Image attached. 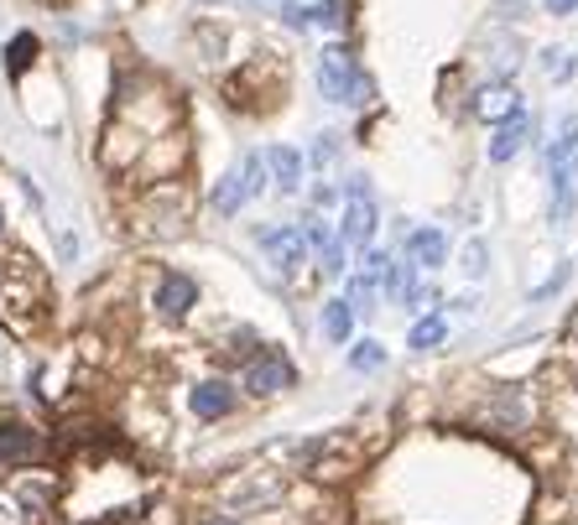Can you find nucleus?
I'll use <instances>...</instances> for the list:
<instances>
[{"instance_id": "obj_13", "label": "nucleus", "mask_w": 578, "mask_h": 525, "mask_svg": "<svg viewBox=\"0 0 578 525\" xmlns=\"http://www.w3.org/2000/svg\"><path fill=\"white\" fill-rule=\"evenodd\" d=\"M266 177L276 183V192H297L303 188V157L292 146H266Z\"/></svg>"}, {"instance_id": "obj_26", "label": "nucleus", "mask_w": 578, "mask_h": 525, "mask_svg": "<svg viewBox=\"0 0 578 525\" xmlns=\"http://www.w3.org/2000/svg\"><path fill=\"white\" fill-rule=\"evenodd\" d=\"M308 16H313V26H329V32H344V22H349V16H344V0H323Z\"/></svg>"}, {"instance_id": "obj_10", "label": "nucleus", "mask_w": 578, "mask_h": 525, "mask_svg": "<svg viewBox=\"0 0 578 525\" xmlns=\"http://www.w3.org/2000/svg\"><path fill=\"white\" fill-rule=\"evenodd\" d=\"M235 407H241V390L224 375H204L188 385V411L198 422H224V416H235Z\"/></svg>"}, {"instance_id": "obj_9", "label": "nucleus", "mask_w": 578, "mask_h": 525, "mask_svg": "<svg viewBox=\"0 0 578 525\" xmlns=\"http://www.w3.org/2000/svg\"><path fill=\"white\" fill-rule=\"evenodd\" d=\"M256 245H261L271 265L282 271V276H297L303 265H308V239L297 224H271V229H256Z\"/></svg>"}, {"instance_id": "obj_30", "label": "nucleus", "mask_w": 578, "mask_h": 525, "mask_svg": "<svg viewBox=\"0 0 578 525\" xmlns=\"http://www.w3.org/2000/svg\"><path fill=\"white\" fill-rule=\"evenodd\" d=\"M484 271H490V265H484V245H480V239H469V245H464V276H469V282H480Z\"/></svg>"}, {"instance_id": "obj_33", "label": "nucleus", "mask_w": 578, "mask_h": 525, "mask_svg": "<svg viewBox=\"0 0 578 525\" xmlns=\"http://www.w3.org/2000/svg\"><path fill=\"white\" fill-rule=\"evenodd\" d=\"M563 282H568V265H557V271H553V282H548V287H537V291H531V302H548V297H553V291L563 287Z\"/></svg>"}, {"instance_id": "obj_7", "label": "nucleus", "mask_w": 578, "mask_h": 525, "mask_svg": "<svg viewBox=\"0 0 578 525\" xmlns=\"http://www.w3.org/2000/svg\"><path fill=\"white\" fill-rule=\"evenodd\" d=\"M146 308L157 312L162 323H188L193 308H198V282H193L188 271L168 265V271H157V276H151V297H146Z\"/></svg>"}, {"instance_id": "obj_34", "label": "nucleus", "mask_w": 578, "mask_h": 525, "mask_svg": "<svg viewBox=\"0 0 578 525\" xmlns=\"http://www.w3.org/2000/svg\"><path fill=\"white\" fill-rule=\"evenodd\" d=\"M193 525H241V521H235V515H198Z\"/></svg>"}, {"instance_id": "obj_3", "label": "nucleus", "mask_w": 578, "mask_h": 525, "mask_svg": "<svg viewBox=\"0 0 578 525\" xmlns=\"http://www.w3.org/2000/svg\"><path fill=\"white\" fill-rule=\"evenodd\" d=\"M548 177H553V224L574 214V177H578V115L557 125V141L548 146Z\"/></svg>"}, {"instance_id": "obj_37", "label": "nucleus", "mask_w": 578, "mask_h": 525, "mask_svg": "<svg viewBox=\"0 0 578 525\" xmlns=\"http://www.w3.org/2000/svg\"><path fill=\"white\" fill-rule=\"evenodd\" d=\"M0 245H5V209H0Z\"/></svg>"}, {"instance_id": "obj_25", "label": "nucleus", "mask_w": 578, "mask_h": 525, "mask_svg": "<svg viewBox=\"0 0 578 525\" xmlns=\"http://www.w3.org/2000/svg\"><path fill=\"white\" fill-rule=\"evenodd\" d=\"M542 73H548L553 84H568V78H574V52H563V48L542 52Z\"/></svg>"}, {"instance_id": "obj_11", "label": "nucleus", "mask_w": 578, "mask_h": 525, "mask_svg": "<svg viewBox=\"0 0 578 525\" xmlns=\"http://www.w3.org/2000/svg\"><path fill=\"white\" fill-rule=\"evenodd\" d=\"M276 500H282V478L276 474H241L224 484V504H235V510H271Z\"/></svg>"}, {"instance_id": "obj_36", "label": "nucleus", "mask_w": 578, "mask_h": 525, "mask_svg": "<svg viewBox=\"0 0 578 525\" xmlns=\"http://www.w3.org/2000/svg\"><path fill=\"white\" fill-rule=\"evenodd\" d=\"M37 5H48V11H69L73 0H37Z\"/></svg>"}, {"instance_id": "obj_32", "label": "nucleus", "mask_w": 578, "mask_h": 525, "mask_svg": "<svg viewBox=\"0 0 578 525\" xmlns=\"http://www.w3.org/2000/svg\"><path fill=\"white\" fill-rule=\"evenodd\" d=\"M334 157H339V136H329V130H323V136H318V146H313V162H318V167H329Z\"/></svg>"}, {"instance_id": "obj_12", "label": "nucleus", "mask_w": 578, "mask_h": 525, "mask_svg": "<svg viewBox=\"0 0 578 525\" xmlns=\"http://www.w3.org/2000/svg\"><path fill=\"white\" fill-rule=\"evenodd\" d=\"M480 422H484L490 432H527V427H531L527 396H521V390H495V396L484 401Z\"/></svg>"}, {"instance_id": "obj_15", "label": "nucleus", "mask_w": 578, "mask_h": 525, "mask_svg": "<svg viewBox=\"0 0 578 525\" xmlns=\"http://www.w3.org/2000/svg\"><path fill=\"white\" fill-rule=\"evenodd\" d=\"M443 261H448V239L438 235V229H417V235L407 239V265L411 271H428V276H433Z\"/></svg>"}, {"instance_id": "obj_22", "label": "nucleus", "mask_w": 578, "mask_h": 525, "mask_svg": "<svg viewBox=\"0 0 578 525\" xmlns=\"http://www.w3.org/2000/svg\"><path fill=\"white\" fill-rule=\"evenodd\" d=\"M256 349H261V334H256V328H230V334H224V343H219V354L235 359V364H245Z\"/></svg>"}, {"instance_id": "obj_1", "label": "nucleus", "mask_w": 578, "mask_h": 525, "mask_svg": "<svg viewBox=\"0 0 578 525\" xmlns=\"http://www.w3.org/2000/svg\"><path fill=\"white\" fill-rule=\"evenodd\" d=\"M42 312H48L42 265L26 261V255H5L0 261V323L16 338H32L42 328Z\"/></svg>"}, {"instance_id": "obj_16", "label": "nucleus", "mask_w": 578, "mask_h": 525, "mask_svg": "<svg viewBox=\"0 0 578 525\" xmlns=\"http://www.w3.org/2000/svg\"><path fill=\"white\" fill-rule=\"evenodd\" d=\"M0 58H5V78H26V73L37 68V58H42V37L37 32H16Z\"/></svg>"}, {"instance_id": "obj_24", "label": "nucleus", "mask_w": 578, "mask_h": 525, "mask_svg": "<svg viewBox=\"0 0 578 525\" xmlns=\"http://www.w3.org/2000/svg\"><path fill=\"white\" fill-rule=\"evenodd\" d=\"M344 261H349V245H344L339 235L318 250V271H323V276H344Z\"/></svg>"}, {"instance_id": "obj_35", "label": "nucleus", "mask_w": 578, "mask_h": 525, "mask_svg": "<svg viewBox=\"0 0 578 525\" xmlns=\"http://www.w3.org/2000/svg\"><path fill=\"white\" fill-rule=\"evenodd\" d=\"M574 5H578V0H548V11H553V16H568Z\"/></svg>"}, {"instance_id": "obj_27", "label": "nucleus", "mask_w": 578, "mask_h": 525, "mask_svg": "<svg viewBox=\"0 0 578 525\" xmlns=\"http://www.w3.org/2000/svg\"><path fill=\"white\" fill-rule=\"evenodd\" d=\"M402 297H407V308H411V312L438 308V287H433V282H411V287L402 291Z\"/></svg>"}, {"instance_id": "obj_29", "label": "nucleus", "mask_w": 578, "mask_h": 525, "mask_svg": "<svg viewBox=\"0 0 578 525\" xmlns=\"http://www.w3.org/2000/svg\"><path fill=\"white\" fill-rule=\"evenodd\" d=\"M297 229H303V239H308V250H323V245H329V239H334V229H329V218H308V224H297Z\"/></svg>"}, {"instance_id": "obj_8", "label": "nucleus", "mask_w": 578, "mask_h": 525, "mask_svg": "<svg viewBox=\"0 0 578 525\" xmlns=\"http://www.w3.org/2000/svg\"><path fill=\"white\" fill-rule=\"evenodd\" d=\"M376 224H381V214H376L370 183H365V177H349V203H344V229H339V239H344L349 250H365L370 235H376Z\"/></svg>"}, {"instance_id": "obj_14", "label": "nucleus", "mask_w": 578, "mask_h": 525, "mask_svg": "<svg viewBox=\"0 0 578 525\" xmlns=\"http://www.w3.org/2000/svg\"><path fill=\"white\" fill-rule=\"evenodd\" d=\"M531 136V115L527 110H516V115H506L501 125H495V141H490V162H511L521 146H527Z\"/></svg>"}, {"instance_id": "obj_28", "label": "nucleus", "mask_w": 578, "mask_h": 525, "mask_svg": "<svg viewBox=\"0 0 578 525\" xmlns=\"http://www.w3.org/2000/svg\"><path fill=\"white\" fill-rule=\"evenodd\" d=\"M385 265H391V255H381V250H365V265H360V282H365V287H381Z\"/></svg>"}, {"instance_id": "obj_31", "label": "nucleus", "mask_w": 578, "mask_h": 525, "mask_svg": "<svg viewBox=\"0 0 578 525\" xmlns=\"http://www.w3.org/2000/svg\"><path fill=\"white\" fill-rule=\"evenodd\" d=\"M490 16H495V22H501V26L521 22V16H527V0H501V5H495V11H490Z\"/></svg>"}, {"instance_id": "obj_6", "label": "nucleus", "mask_w": 578, "mask_h": 525, "mask_svg": "<svg viewBox=\"0 0 578 525\" xmlns=\"http://www.w3.org/2000/svg\"><path fill=\"white\" fill-rule=\"evenodd\" d=\"M52 453L58 448H52V437L42 427H32L22 416H0V463L5 468H37Z\"/></svg>"}, {"instance_id": "obj_20", "label": "nucleus", "mask_w": 578, "mask_h": 525, "mask_svg": "<svg viewBox=\"0 0 578 525\" xmlns=\"http://www.w3.org/2000/svg\"><path fill=\"white\" fill-rule=\"evenodd\" d=\"M443 338H448V323H443L438 312H428V317H417V323H411V338H407V343L417 349V354H428V349H438Z\"/></svg>"}, {"instance_id": "obj_4", "label": "nucleus", "mask_w": 578, "mask_h": 525, "mask_svg": "<svg viewBox=\"0 0 578 525\" xmlns=\"http://www.w3.org/2000/svg\"><path fill=\"white\" fill-rule=\"evenodd\" d=\"M297 385V364H292L282 349H256V354L241 364V390L250 401H271V396H287Z\"/></svg>"}, {"instance_id": "obj_38", "label": "nucleus", "mask_w": 578, "mask_h": 525, "mask_svg": "<svg viewBox=\"0 0 578 525\" xmlns=\"http://www.w3.org/2000/svg\"><path fill=\"white\" fill-rule=\"evenodd\" d=\"M574 390H578V375H574Z\"/></svg>"}, {"instance_id": "obj_5", "label": "nucleus", "mask_w": 578, "mask_h": 525, "mask_svg": "<svg viewBox=\"0 0 578 525\" xmlns=\"http://www.w3.org/2000/svg\"><path fill=\"white\" fill-rule=\"evenodd\" d=\"M318 89L329 104H370V78L355 68V58L344 48L318 52Z\"/></svg>"}, {"instance_id": "obj_21", "label": "nucleus", "mask_w": 578, "mask_h": 525, "mask_svg": "<svg viewBox=\"0 0 578 525\" xmlns=\"http://www.w3.org/2000/svg\"><path fill=\"white\" fill-rule=\"evenodd\" d=\"M235 177H241V188H245V198H261L266 192V162H261V151H245L241 157V167H235Z\"/></svg>"}, {"instance_id": "obj_2", "label": "nucleus", "mask_w": 578, "mask_h": 525, "mask_svg": "<svg viewBox=\"0 0 578 525\" xmlns=\"http://www.w3.org/2000/svg\"><path fill=\"white\" fill-rule=\"evenodd\" d=\"M193 218V192L183 188V177L172 183H146L131 203V229L142 239H177Z\"/></svg>"}, {"instance_id": "obj_18", "label": "nucleus", "mask_w": 578, "mask_h": 525, "mask_svg": "<svg viewBox=\"0 0 578 525\" xmlns=\"http://www.w3.org/2000/svg\"><path fill=\"white\" fill-rule=\"evenodd\" d=\"M209 203H214V214H219V218H235V214L245 209V203H250V198H245L241 177L230 172V177H219V183H214V192H209Z\"/></svg>"}, {"instance_id": "obj_17", "label": "nucleus", "mask_w": 578, "mask_h": 525, "mask_svg": "<svg viewBox=\"0 0 578 525\" xmlns=\"http://www.w3.org/2000/svg\"><path fill=\"white\" fill-rule=\"evenodd\" d=\"M521 110V95L511 89V84H490V89H480V99H475V115L490 120V125H501L506 115H516Z\"/></svg>"}, {"instance_id": "obj_19", "label": "nucleus", "mask_w": 578, "mask_h": 525, "mask_svg": "<svg viewBox=\"0 0 578 525\" xmlns=\"http://www.w3.org/2000/svg\"><path fill=\"white\" fill-rule=\"evenodd\" d=\"M323 334L334 338V343H349V334H355V308H349L344 297L323 302Z\"/></svg>"}, {"instance_id": "obj_23", "label": "nucleus", "mask_w": 578, "mask_h": 525, "mask_svg": "<svg viewBox=\"0 0 578 525\" xmlns=\"http://www.w3.org/2000/svg\"><path fill=\"white\" fill-rule=\"evenodd\" d=\"M381 364H385V349L376 343V338H365V343H355V349H349V370H360V375L381 370Z\"/></svg>"}]
</instances>
